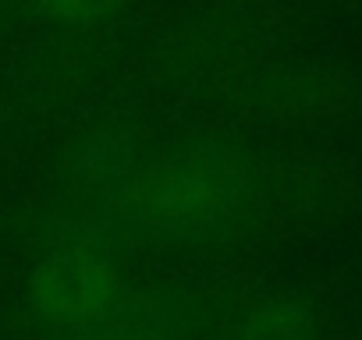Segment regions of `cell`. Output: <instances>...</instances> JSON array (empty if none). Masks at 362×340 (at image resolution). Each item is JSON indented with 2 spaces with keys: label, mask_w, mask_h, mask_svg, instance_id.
Instances as JSON below:
<instances>
[{
  "label": "cell",
  "mask_w": 362,
  "mask_h": 340,
  "mask_svg": "<svg viewBox=\"0 0 362 340\" xmlns=\"http://www.w3.org/2000/svg\"><path fill=\"white\" fill-rule=\"evenodd\" d=\"M36 301L54 322H96L114 305L110 266L89 252H57L36 273Z\"/></svg>",
  "instance_id": "1"
}]
</instances>
